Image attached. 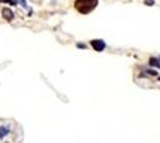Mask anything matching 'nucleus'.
<instances>
[{"label": "nucleus", "mask_w": 160, "mask_h": 143, "mask_svg": "<svg viewBox=\"0 0 160 143\" xmlns=\"http://www.w3.org/2000/svg\"><path fill=\"white\" fill-rule=\"evenodd\" d=\"M77 47L80 48V49H85L86 45H85V44H80V43H78V44H77Z\"/></svg>", "instance_id": "obj_9"}, {"label": "nucleus", "mask_w": 160, "mask_h": 143, "mask_svg": "<svg viewBox=\"0 0 160 143\" xmlns=\"http://www.w3.org/2000/svg\"><path fill=\"white\" fill-rule=\"evenodd\" d=\"M99 0H75L74 7L80 14H88L98 6Z\"/></svg>", "instance_id": "obj_1"}, {"label": "nucleus", "mask_w": 160, "mask_h": 143, "mask_svg": "<svg viewBox=\"0 0 160 143\" xmlns=\"http://www.w3.org/2000/svg\"><path fill=\"white\" fill-rule=\"evenodd\" d=\"M158 59H159V61H160V56H159V57H158Z\"/></svg>", "instance_id": "obj_10"}, {"label": "nucleus", "mask_w": 160, "mask_h": 143, "mask_svg": "<svg viewBox=\"0 0 160 143\" xmlns=\"http://www.w3.org/2000/svg\"><path fill=\"white\" fill-rule=\"evenodd\" d=\"M14 1L17 2V5L19 4L23 8H25V10H28V11L30 10V8H29V6H28V4H27V0H14Z\"/></svg>", "instance_id": "obj_6"}, {"label": "nucleus", "mask_w": 160, "mask_h": 143, "mask_svg": "<svg viewBox=\"0 0 160 143\" xmlns=\"http://www.w3.org/2000/svg\"><path fill=\"white\" fill-rule=\"evenodd\" d=\"M149 64L160 69V61L158 57H151V59H149Z\"/></svg>", "instance_id": "obj_4"}, {"label": "nucleus", "mask_w": 160, "mask_h": 143, "mask_svg": "<svg viewBox=\"0 0 160 143\" xmlns=\"http://www.w3.org/2000/svg\"><path fill=\"white\" fill-rule=\"evenodd\" d=\"M1 14H2V18L7 21H11L12 19L14 18V14L13 12L8 8V7H4L2 10H1Z\"/></svg>", "instance_id": "obj_3"}, {"label": "nucleus", "mask_w": 160, "mask_h": 143, "mask_svg": "<svg viewBox=\"0 0 160 143\" xmlns=\"http://www.w3.org/2000/svg\"><path fill=\"white\" fill-rule=\"evenodd\" d=\"M90 44H91V47L93 48L96 51H103L105 48H107V43L103 41V40H92V41L90 42Z\"/></svg>", "instance_id": "obj_2"}, {"label": "nucleus", "mask_w": 160, "mask_h": 143, "mask_svg": "<svg viewBox=\"0 0 160 143\" xmlns=\"http://www.w3.org/2000/svg\"><path fill=\"white\" fill-rule=\"evenodd\" d=\"M10 134V129L6 126H0V138H4Z\"/></svg>", "instance_id": "obj_5"}, {"label": "nucleus", "mask_w": 160, "mask_h": 143, "mask_svg": "<svg viewBox=\"0 0 160 143\" xmlns=\"http://www.w3.org/2000/svg\"><path fill=\"white\" fill-rule=\"evenodd\" d=\"M154 4V0H145V5H147V6H153Z\"/></svg>", "instance_id": "obj_8"}, {"label": "nucleus", "mask_w": 160, "mask_h": 143, "mask_svg": "<svg viewBox=\"0 0 160 143\" xmlns=\"http://www.w3.org/2000/svg\"><path fill=\"white\" fill-rule=\"evenodd\" d=\"M0 2H7V4H11L13 6H17V2L14 0H0Z\"/></svg>", "instance_id": "obj_7"}]
</instances>
